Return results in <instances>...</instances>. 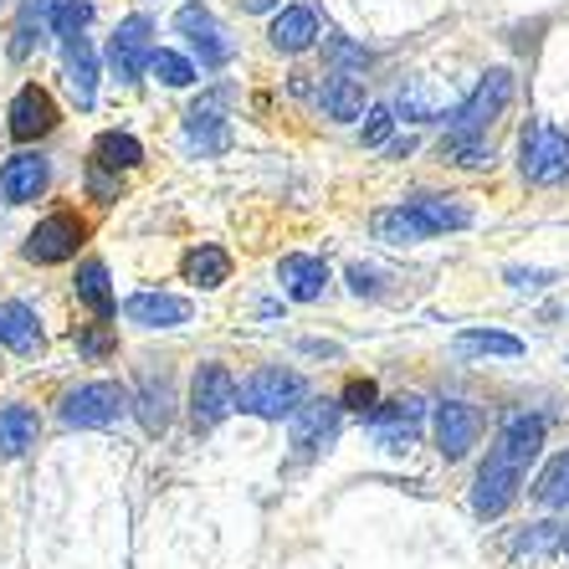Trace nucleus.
<instances>
[{
    "instance_id": "38",
    "label": "nucleus",
    "mask_w": 569,
    "mask_h": 569,
    "mask_svg": "<svg viewBox=\"0 0 569 569\" xmlns=\"http://www.w3.org/2000/svg\"><path fill=\"white\" fill-rule=\"evenodd\" d=\"M72 339H78V349L88 359H108L113 349H119V339H113V329H108V323H88V329H78Z\"/></svg>"
},
{
    "instance_id": "35",
    "label": "nucleus",
    "mask_w": 569,
    "mask_h": 569,
    "mask_svg": "<svg viewBox=\"0 0 569 569\" xmlns=\"http://www.w3.org/2000/svg\"><path fill=\"white\" fill-rule=\"evenodd\" d=\"M88 21H93V0H57L52 6V31L62 41H78Z\"/></svg>"
},
{
    "instance_id": "9",
    "label": "nucleus",
    "mask_w": 569,
    "mask_h": 569,
    "mask_svg": "<svg viewBox=\"0 0 569 569\" xmlns=\"http://www.w3.org/2000/svg\"><path fill=\"white\" fill-rule=\"evenodd\" d=\"M154 27H149V16H129L119 21L113 41H108V67H113V78L119 82H139L149 72V57H154Z\"/></svg>"
},
{
    "instance_id": "3",
    "label": "nucleus",
    "mask_w": 569,
    "mask_h": 569,
    "mask_svg": "<svg viewBox=\"0 0 569 569\" xmlns=\"http://www.w3.org/2000/svg\"><path fill=\"white\" fill-rule=\"evenodd\" d=\"M518 170L529 186H565L569 180V133L555 129L549 119H533L518 139Z\"/></svg>"
},
{
    "instance_id": "7",
    "label": "nucleus",
    "mask_w": 569,
    "mask_h": 569,
    "mask_svg": "<svg viewBox=\"0 0 569 569\" xmlns=\"http://www.w3.org/2000/svg\"><path fill=\"white\" fill-rule=\"evenodd\" d=\"M518 488H523V467H518L503 447H492L482 472H477V482H472V508L482 518H498L518 498Z\"/></svg>"
},
{
    "instance_id": "31",
    "label": "nucleus",
    "mask_w": 569,
    "mask_h": 569,
    "mask_svg": "<svg viewBox=\"0 0 569 569\" xmlns=\"http://www.w3.org/2000/svg\"><path fill=\"white\" fill-rule=\"evenodd\" d=\"M457 355H498V359H518L523 355V339L498 329H462L457 333Z\"/></svg>"
},
{
    "instance_id": "30",
    "label": "nucleus",
    "mask_w": 569,
    "mask_h": 569,
    "mask_svg": "<svg viewBox=\"0 0 569 569\" xmlns=\"http://www.w3.org/2000/svg\"><path fill=\"white\" fill-rule=\"evenodd\" d=\"M78 298L93 308L103 323L119 313V303H113V288H108V267H103V262H82V267H78Z\"/></svg>"
},
{
    "instance_id": "28",
    "label": "nucleus",
    "mask_w": 569,
    "mask_h": 569,
    "mask_svg": "<svg viewBox=\"0 0 569 569\" xmlns=\"http://www.w3.org/2000/svg\"><path fill=\"white\" fill-rule=\"evenodd\" d=\"M93 164L98 170H139L144 164V144L133 139V133H119V129H108L98 133V144H93Z\"/></svg>"
},
{
    "instance_id": "14",
    "label": "nucleus",
    "mask_w": 569,
    "mask_h": 569,
    "mask_svg": "<svg viewBox=\"0 0 569 569\" xmlns=\"http://www.w3.org/2000/svg\"><path fill=\"white\" fill-rule=\"evenodd\" d=\"M47 180H52V164L41 154H16L0 164V196L11 200V206H31L47 190Z\"/></svg>"
},
{
    "instance_id": "40",
    "label": "nucleus",
    "mask_w": 569,
    "mask_h": 569,
    "mask_svg": "<svg viewBox=\"0 0 569 569\" xmlns=\"http://www.w3.org/2000/svg\"><path fill=\"white\" fill-rule=\"evenodd\" d=\"M508 282H513L518 292H543L549 282H555V272H539V267H508Z\"/></svg>"
},
{
    "instance_id": "13",
    "label": "nucleus",
    "mask_w": 569,
    "mask_h": 569,
    "mask_svg": "<svg viewBox=\"0 0 569 569\" xmlns=\"http://www.w3.org/2000/svg\"><path fill=\"white\" fill-rule=\"evenodd\" d=\"M133 411H139V421H144L149 437L170 431V421H174V385H170V375L154 370V365H144V370H139V396H133Z\"/></svg>"
},
{
    "instance_id": "22",
    "label": "nucleus",
    "mask_w": 569,
    "mask_h": 569,
    "mask_svg": "<svg viewBox=\"0 0 569 569\" xmlns=\"http://www.w3.org/2000/svg\"><path fill=\"white\" fill-rule=\"evenodd\" d=\"M396 113L411 123H431L447 119V88H437L431 78H406L396 93Z\"/></svg>"
},
{
    "instance_id": "21",
    "label": "nucleus",
    "mask_w": 569,
    "mask_h": 569,
    "mask_svg": "<svg viewBox=\"0 0 569 569\" xmlns=\"http://www.w3.org/2000/svg\"><path fill=\"white\" fill-rule=\"evenodd\" d=\"M318 108H323V119L333 123H355L365 113V82L355 72H329L323 78V93H318Z\"/></svg>"
},
{
    "instance_id": "11",
    "label": "nucleus",
    "mask_w": 569,
    "mask_h": 569,
    "mask_svg": "<svg viewBox=\"0 0 569 569\" xmlns=\"http://www.w3.org/2000/svg\"><path fill=\"white\" fill-rule=\"evenodd\" d=\"M333 437H339V400H303L298 416H292V447H298V457L329 451Z\"/></svg>"
},
{
    "instance_id": "33",
    "label": "nucleus",
    "mask_w": 569,
    "mask_h": 569,
    "mask_svg": "<svg viewBox=\"0 0 569 569\" xmlns=\"http://www.w3.org/2000/svg\"><path fill=\"white\" fill-rule=\"evenodd\" d=\"M533 498H539L543 508H569V451H559L555 462L539 472V482H533Z\"/></svg>"
},
{
    "instance_id": "12",
    "label": "nucleus",
    "mask_w": 569,
    "mask_h": 569,
    "mask_svg": "<svg viewBox=\"0 0 569 569\" xmlns=\"http://www.w3.org/2000/svg\"><path fill=\"white\" fill-rule=\"evenodd\" d=\"M477 437H482V411H477V406H467V400L437 406V447L447 462L467 457V451L477 447Z\"/></svg>"
},
{
    "instance_id": "2",
    "label": "nucleus",
    "mask_w": 569,
    "mask_h": 569,
    "mask_svg": "<svg viewBox=\"0 0 569 569\" xmlns=\"http://www.w3.org/2000/svg\"><path fill=\"white\" fill-rule=\"evenodd\" d=\"M308 400V380L298 370H282V365H262L257 375H247L237 390V411L262 416V421H282V416H298V406Z\"/></svg>"
},
{
    "instance_id": "34",
    "label": "nucleus",
    "mask_w": 569,
    "mask_h": 569,
    "mask_svg": "<svg viewBox=\"0 0 569 569\" xmlns=\"http://www.w3.org/2000/svg\"><path fill=\"white\" fill-rule=\"evenodd\" d=\"M441 159L457 170H488L492 164V144L488 139H441Z\"/></svg>"
},
{
    "instance_id": "24",
    "label": "nucleus",
    "mask_w": 569,
    "mask_h": 569,
    "mask_svg": "<svg viewBox=\"0 0 569 569\" xmlns=\"http://www.w3.org/2000/svg\"><path fill=\"white\" fill-rule=\"evenodd\" d=\"M41 437V416L31 406H0V457H27Z\"/></svg>"
},
{
    "instance_id": "43",
    "label": "nucleus",
    "mask_w": 569,
    "mask_h": 569,
    "mask_svg": "<svg viewBox=\"0 0 569 569\" xmlns=\"http://www.w3.org/2000/svg\"><path fill=\"white\" fill-rule=\"evenodd\" d=\"M241 6H247V11H257V16H262V11H278V0H241Z\"/></svg>"
},
{
    "instance_id": "37",
    "label": "nucleus",
    "mask_w": 569,
    "mask_h": 569,
    "mask_svg": "<svg viewBox=\"0 0 569 569\" xmlns=\"http://www.w3.org/2000/svg\"><path fill=\"white\" fill-rule=\"evenodd\" d=\"M323 57L333 62V72H365V67H370V52L345 37H323Z\"/></svg>"
},
{
    "instance_id": "42",
    "label": "nucleus",
    "mask_w": 569,
    "mask_h": 569,
    "mask_svg": "<svg viewBox=\"0 0 569 569\" xmlns=\"http://www.w3.org/2000/svg\"><path fill=\"white\" fill-rule=\"evenodd\" d=\"M88 190H93V200H103V206L108 200H119V180H113V170H98V164L88 170Z\"/></svg>"
},
{
    "instance_id": "39",
    "label": "nucleus",
    "mask_w": 569,
    "mask_h": 569,
    "mask_svg": "<svg viewBox=\"0 0 569 569\" xmlns=\"http://www.w3.org/2000/svg\"><path fill=\"white\" fill-rule=\"evenodd\" d=\"M390 129H396V108H375L370 123H365V144L380 149L385 139H390Z\"/></svg>"
},
{
    "instance_id": "5",
    "label": "nucleus",
    "mask_w": 569,
    "mask_h": 569,
    "mask_svg": "<svg viewBox=\"0 0 569 569\" xmlns=\"http://www.w3.org/2000/svg\"><path fill=\"white\" fill-rule=\"evenodd\" d=\"M129 406H133V396L119 380H93V385H78V390L62 400V421L78 426V431H88V426H113Z\"/></svg>"
},
{
    "instance_id": "19",
    "label": "nucleus",
    "mask_w": 569,
    "mask_h": 569,
    "mask_svg": "<svg viewBox=\"0 0 569 569\" xmlns=\"http://www.w3.org/2000/svg\"><path fill=\"white\" fill-rule=\"evenodd\" d=\"M186 139H190V149H200V154H221V149L231 144V123H226L221 98H200V103L190 108Z\"/></svg>"
},
{
    "instance_id": "29",
    "label": "nucleus",
    "mask_w": 569,
    "mask_h": 569,
    "mask_svg": "<svg viewBox=\"0 0 569 569\" xmlns=\"http://www.w3.org/2000/svg\"><path fill=\"white\" fill-rule=\"evenodd\" d=\"M226 278H231V257H226V247L200 241V247L186 252V282H196V288H221Z\"/></svg>"
},
{
    "instance_id": "10",
    "label": "nucleus",
    "mask_w": 569,
    "mask_h": 569,
    "mask_svg": "<svg viewBox=\"0 0 569 569\" xmlns=\"http://www.w3.org/2000/svg\"><path fill=\"white\" fill-rule=\"evenodd\" d=\"M11 139H21V144H37V139H47V133L62 123V108H57V98L47 93V88H37V82H27L21 93L11 98Z\"/></svg>"
},
{
    "instance_id": "25",
    "label": "nucleus",
    "mask_w": 569,
    "mask_h": 569,
    "mask_svg": "<svg viewBox=\"0 0 569 569\" xmlns=\"http://www.w3.org/2000/svg\"><path fill=\"white\" fill-rule=\"evenodd\" d=\"M272 47L278 52H288V57H298V52H308L318 41V16L308 11V6H288V11H278V21H272Z\"/></svg>"
},
{
    "instance_id": "6",
    "label": "nucleus",
    "mask_w": 569,
    "mask_h": 569,
    "mask_svg": "<svg viewBox=\"0 0 569 569\" xmlns=\"http://www.w3.org/2000/svg\"><path fill=\"white\" fill-rule=\"evenodd\" d=\"M174 31L196 47L200 67H211V72L237 57V41L226 37V27L216 21L211 11H206V6H200V0H190V6H180V11H174Z\"/></svg>"
},
{
    "instance_id": "32",
    "label": "nucleus",
    "mask_w": 569,
    "mask_h": 569,
    "mask_svg": "<svg viewBox=\"0 0 569 569\" xmlns=\"http://www.w3.org/2000/svg\"><path fill=\"white\" fill-rule=\"evenodd\" d=\"M52 6L57 0H27L21 6V21H16V31H11V62H27L31 57V47H37V31H41V21L52 16Z\"/></svg>"
},
{
    "instance_id": "41",
    "label": "nucleus",
    "mask_w": 569,
    "mask_h": 569,
    "mask_svg": "<svg viewBox=\"0 0 569 569\" xmlns=\"http://www.w3.org/2000/svg\"><path fill=\"white\" fill-rule=\"evenodd\" d=\"M339 406H349V411H365V416H370L375 385H370V380H349V390H345V400H339Z\"/></svg>"
},
{
    "instance_id": "16",
    "label": "nucleus",
    "mask_w": 569,
    "mask_h": 569,
    "mask_svg": "<svg viewBox=\"0 0 569 569\" xmlns=\"http://www.w3.org/2000/svg\"><path fill=\"white\" fill-rule=\"evenodd\" d=\"M278 282H282V292H288L292 303H318L323 288H329V262H323V257L292 252V257L278 262Z\"/></svg>"
},
{
    "instance_id": "20",
    "label": "nucleus",
    "mask_w": 569,
    "mask_h": 569,
    "mask_svg": "<svg viewBox=\"0 0 569 569\" xmlns=\"http://www.w3.org/2000/svg\"><path fill=\"white\" fill-rule=\"evenodd\" d=\"M0 345L11 349V355H21V359H31V355H41V318H37V308H27V303H0Z\"/></svg>"
},
{
    "instance_id": "15",
    "label": "nucleus",
    "mask_w": 569,
    "mask_h": 569,
    "mask_svg": "<svg viewBox=\"0 0 569 569\" xmlns=\"http://www.w3.org/2000/svg\"><path fill=\"white\" fill-rule=\"evenodd\" d=\"M421 396H400L390 400L385 411H370V426H375V437H380L385 451H406L416 441V421H421Z\"/></svg>"
},
{
    "instance_id": "17",
    "label": "nucleus",
    "mask_w": 569,
    "mask_h": 569,
    "mask_svg": "<svg viewBox=\"0 0 569 569\" xmlns=\"http://www.w3.org/2000/svg\"><path fill=\"white\" fill-rule=\"evenodd\" d=\"M123 318L139 329H180V323H190V303L174 292H133L123 303Z\"/></svg>"
},
{
    "instance_id": "1",
    "label": "nucleus",
    "mask_w": 569,
    "mask_h": 569,
    "mask_svg": "<svg viewBox=\"0 0 569 569\" xmlns=\"http://www.w3.org/2000/svg\"><path fill=\"white\" fill-rule=\"evenodd\" d=\"M508 103H513V72H508V67H488L482 82L451 108L447 139H488V129L503 119Z\"/></svg>"
},
{
    "instance_id": "23",
    "label": "nucleus",
    "mask_w": 569,
    "mask_h": 569,
    "mask_svg": "<svg viewBox=\"0 0 569 569\" xmlns=\"http://www.w3.org/2000/svg\"><path fill=\"white\" fill-rule=\"evenodd\" d=\"M498 447L513 457L523 472H529V462L543 451V416H533V411H513L503 421V437H498Z\"/></svg>"
},
{
    "instance_id": "4",
    "label": "nucleus",
    "mask_w": 569,
    "mask_h": 569,
    "mask_svg": "<svg viewBox=\"0 0 569 569\" xmlns=\"http://www.w3.org/2000/svg\"><path fill=\"white\" fill-rule=\"evenodd\" d=\"M237 390H241L237 375L216 365V359H206L196 370V385H190V421H196V431H211V426H221L237 411Z\"/></svg>"
},
{
    "instance_id": "18",
    "label": "nucleus",
    "mask_w": 569,
    "mask_h": 569,
    "mask_svg": "<svg viewBox=\"0 0 569 569\" xmlns=\"http://www.w3.org/2000/svg\"><path fill=\"white\" fill-rule=\"evenodd\" d=\"M416 211V221L431 231V237H447V231H467L472 226V206H467L462 196H431V190H421V196L406 200Z\"/></svg>"
},
{
    "instance_id": "8",
    "label": "nucleus",
    "mask_w": 569,
    "mask_h": 569,
    "mask_svg": "<svg viewBox=\"0 0 569 569\" xmlns=\"http://www.w3.org/2000/svg\"><path fill=\"white\" fill-rule=\"evenodd\" d=\"M88 241V221L72 211H57L47 221H37V231L27 237V262H41V267H57L67 257H78V247Z\"/></svg>"
},
{
    "instance_id": "36",
    "label": "nucleus",
    "mask_w": 569,
    "mask_h": 569,
    "mask_svg": "<svg viewBox=\"0 0 569 569\" xmlns=\"http://www.w3.org/2000/svg\"><path fill=\"white\" fill-rule=\"evenodd\" d=\"M149 72H154L164 88H190V82H196V67H190L180 52H170V47H159V52L149 57Z\"/></svg>"
},
{
    "instance_id": "26",
    "label": "nucleus",
    "mask_w": 569,
    "mask_h": 569,
    "mask_svg": "<svg viewBox=\"0 0 569 569\" xmlns=\"http://www.w3.org/2000/svg\"><path fill=\"white\" fill-rule=\"evenodd\" d=\"M375 241H385V247H416V241H431V231H426L421 221H416V211L400 200V206H385V211H375Z\"/></svg>"
},
{
    "instance_id": "27",
    "label": "nucleus",
    "mask_w": 569,
    "mask_h": 569,
    "mask_svg": "<svg viewBox=\"0 0 569 569\" xmlns=\"http://www.w3.org/2000/svg\"><path fill=\"white\" fill-rule=\"evenodd\" d=\"M67 82H72V98H78V108H93L98 98V52L88 47V37L67 41Z\"/></svg>"
}]
</instances>
